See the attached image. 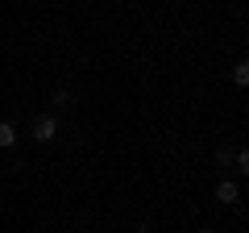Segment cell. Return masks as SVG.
Masks as SVG:
<instances>
[{
  "instance_id": "6da1fadb",
  "label": "cell",
  "mask_w": 249,
  "mask_h": 233,
  "mask_svg": "<svg viewBox=\"0 0 249 233\" xmlns=\"http://www.w3.org/2000/svg\"><path fill=\"white\" fill-rule=\"evenodd\" d=\"M29 137H34V142H54V137H58V121H54L50 113H46V116H37V121H34V129H29Z\"/></svg>"
},
{
  "instance_id": "7a4b0ae2",
  "label": "cell",
  "mask_w": 249,
  "mask_h": 233,
  "mask_svg": "<svg viewBox=\"0 0 249 233\" xmlns=\"http://www.w3.org/2000/svg\"><path fill=\"white\" fill-rule=\"evenodd\" d=\"M216 200H220V204H237V200H241V188H237V183H229V179L216 183Z\"/></svg>"
},
{
  "instance_id": "3957f363",
  "label": "cell",
  "mask_w": 249,
  "mask_h": 233,
  "mask_svg": "<svg viewBox=\"0 0 249 233\" xmlns=\"http://www.w3.org/2000/svg\"><path fill=\"white\" fill-rule=\"evenodd\" d=\"M13 142H17V129H13L9 121H0V150H9Z\"/></svg>"
},
{
  "instance_id": "277c9868",
  "label": "cell",
  "mask_w": 249,
  "mask_h": 233,
  "mask_svg": "<svg viewBox=\"0 0 249 233\" xmlns=\"http://www.w3.org/2000/svg\"><path fill=\"white\" fill-rule=\"evenodd\" d=\"M232 79L245 88V83H249V63H237V67H232Z\"/></svg>"
},
{
  "instance_id": "5b68a950",
  "label": "cell",
  "mask_w": 249,
  "mask_h": 233,
  "mask_svg": "<svg viewBox=\"0 0 249 233\" xmlns=\"http://www.w3.org/2000/svg\"><path fill=\"white\" fill-rule=\"evenodd\" d=\"M196 233H212V229H196Z\"/></svg>"
}]
</instances>
